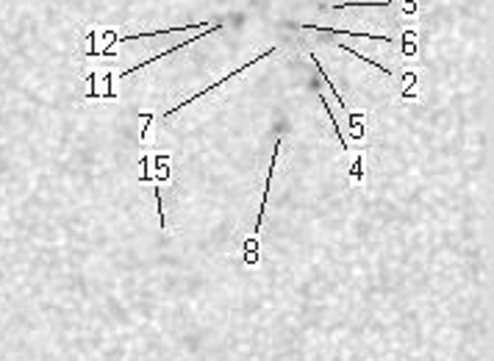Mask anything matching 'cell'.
Listing matches in <instances>:
<instances>
[{
	"instance_id": "obj_1",
	"label": "cell",
	"mask_w": 494,
	"mask_h": 361,
	"mask_svg": "<svg viewBox=\"0 0 494 361\" xmlns=\"http://www.w3.org/2000/svg\"><path fill=\"white\" fill-rule=\"evenodd\" d=\"M200 26H206V23H198V26H172V28H164V31H150V33H133V36H114L111 33V45H117V42H131V39H147V36H162V33H172V31H198Z\"/></svg>"
}]
</instances>
